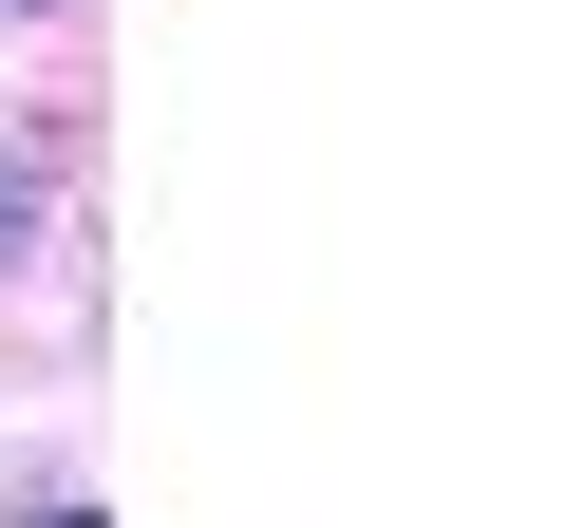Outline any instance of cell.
<instances>
[{
    "instance_id": "6da1fadb",
    "label": "cell",
    "mask_w": 565,
    "mask_h": 528,
    "mask_svg": "<svg viewBox=\"0 0 565 528\" xmlns=\"http://www.w3.org/2000/svg\"><path fill=\"white\" fill-rule=\"evenodd\" d=\"M0 245H20V226H0Z\"/></svg>"
}]
</instances>
